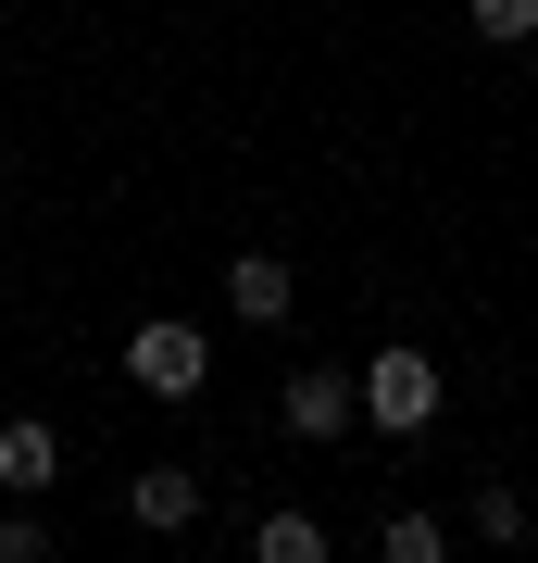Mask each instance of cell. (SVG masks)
Listing matches in <instances>:
<instances>
[{"instance_id":"8992f818","label":"cell","mask_w":538,"mask_h":563,"mask_svg":"<svg viewBox=\"0 0 538 563\" xmlns=\"http://www.w3.org/2000/svg\"><path fill=\"white\" fill-rule=\"evenodd\" d=\"M51 463H63V439H51L39 413H25V426H0V488H13V501H25V488H51Z\"/></svg>"},{"instance_id":"52a82bcc","label":"cell","mask_w":538,"mask_h":563,"mask_svg":"<svg viewBox=\"0 0 538 563\" xmlns=\"http://www.w3.org/2000/svg\"><path fill=\"white\" fill-rule=\"evenodd\" d=\"M251 551H263V563H326V526H314V514H263Z\"/></svg>"},{"instance_id":"30bf717a","label":"cell","mask_w":538,"mask_h":563,"mask_svg":"<svg viewBox=\"0 0 538 563\" xmlns=\"http://www.w3.org/2000/svg\"><path fill=\"white\" fill-rule=\"evenodd\" d=\"M463 526H476V539H526V501H514V488H476V514H463Z\"/></svg>"},{"instance_id":"277c9868","label":"cell","mask_w":538,"mask_h":563,"mask_svg":"<svg viewBox=\"0 0 538 563\" xmlns=\"http://www.w3.org/2000/svg\"><path fill=\"white\" fill-rule=\"evenodd\" d=\"M125 514H139L151 539H176V526H200V476H188V463H139V488H125Z\"/></svg>"},{"instance_id":"7a4b0ae2","label":"cell","mask_w":538,"mask_h":563,"mask_svg":"<svg viewBox=\"0 0 538 563\" xmlns=\"http://www.w3.org/2000/svg\"><path fill=\"white\" fill-rule=\"evenodd\" d=\"M125 376H139L151 401H200V388H213V351H200L188 313H151L139 339H125Z\"/></svg>"},{"instance_id":"6da1fadb","label":"cell","mask_w":538,"mask_h":563,"mask_svg":"<svg viewBox=\"0 0 538 563\" xmlns=\"http://www.w3.org/2000/svg\"><path fill=\"white\" fill-rule=\"evenodd\" d=\"M351 401L376 413L388 439H414V426H439V363H426L414 339H388V351H376V363L351 376Z\"/></svg>"},{"instance_id":"3957f363","label":"cell","mask_w":538,"mask_h":563,"mask_svg":"<svg viewBox=\"0 0 538 563\" xmlns=\"http://www.w3.org/2000/svg\"><path fill=\"white\" fill-rule=\"evenodd\" d=\"M351 413H363V401H351V376H326V363H300V376H288V401H276L288 439H339Z\"/></svg>"},{"instance_id":"8fae6325","label":"cell","mask_w":538,"mask_h":563,"mask_svg":"<svg viewBox=\"0 0 538 563\" xmlns=\"http://www.w3.org/2000/svg\"><path fill=\"white\" fill-rule=\"evenodd\" d=\"M0 563H51V526L39 514H0Z\"/></svg>"},{"instance_id":"5b68a950","label":"cell","mask_w":538,"mask_h":563,"mask_svg":"<svg viewBox=\"0 0 538 563\" xmlns=\"http://www.w3.org/2000/svg\"><path fill=\"white\" fill-rule=\"evenodd\" d=\"M226 301H239V325H288L300 288H288V263H276V251H239V263H226Z\"/></svg>"},{"instance_id":"ba28073f","label":"cell","mask_w":538,"mask_h":563,"mask_svg":"<svg viewBox=\"0 0 538 563\" xmlns=\"http://www.w3.org/2000/svg\"><path fill=\"white\" fill-rule=\"evenodd\" d=\"M376 551H388V563H439V551H451V526H439V514H388V526H376Z\"/></svg>"},{"instance_id":"9c48e42d","label":"cell","mask_w":538,"mask_h":563,"mask_svg":"<svg viewBox=\"0 0 538 563\" xmlns=\"http://www.w3.org/2000/svg\"><path fill=\"white\" fill-rule=\"evenodd\" d=\"M463 13H476V38H501V51L538 38V0H463Z\"/></svg>"}]
</instances>
